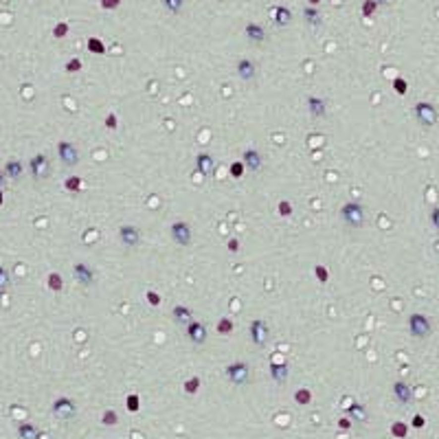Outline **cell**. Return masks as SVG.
<instances>
[{
  "instance_id": "6da1fadb",
  "label": "cell",
  "mask_w": 439,
  "mask_h": 439,
  "mask_svg": "<svg viewBox=\"0 0 439 439\" xmlns=\"http://www.w3.org/2000/svg\"><path fill=\"white\" fill-rule=\"evenodd\" d=\"M340 218H343V222L347 224V226L360 228L362 224H365V207L356 200L345 202L343 207H340Z\"/></svg>"
},
{
  "instance_id": "7a4b0ae2",
  "label": "cell",
  "mask_w": 439,
  "mask_h": 439,
  "mask_svg": "<svg viewBox=\"0 0 439 439\" xmlns=\"http://www.w3.org/2000/svg\"><path fill=\"white\" fill-rule=\"evenodd\" d=\"M408 331H411L415 338H428L431 331H433L431 319H428L426 314H420V312L411 314L408 316Z\"/></svg>"
},
{
  "instance_id": "3957f363",
  "label": "cell",
  "mask_w": 439,
  "mask_h": 439,
  "mask_svg": "<svg viewBox=\"0 0 439 439\" xmlns=\"http://www.w3.org/2000/svg\"><path fill=\"white\" fill-rule=\"evenodd\" d=\"M224 374H226L228 382H233V384H246V382L251 380V367H248V362L237 360V362L226 365Z\"/></svg>"
},
{
  "instance_id": "277c9868",
  "label": "cell",
  "mask_w": 439,
  "mask_h": 439,
  "mask_svg": "<svg viewBox=\"0 0 439 439\" xmlns=\"http://www.w3.org/2000/svg\"><path fill=\"white\" fill-rule=\"evenodd\" d=\"M413 112H415V119L420 121V123L424 127H433L437 123V108L433 104H428V101H417L415 108H413Z\"/></svg>"
},
{
  "instance_id": "5b68a950",
  "label": "cell",
  "mask_w": 439,
  "mask_h": 439,
  "mask_svg": "<svg viewBox=\"0 0 439 439\" xmlns=\"http://www.w3.org/2000/svg\"><path fill=\"white\" fill-rule=\"evenodd\" d=\"M169 233H171V239H173V242L180 244V246H189V244H191V239H193L191 226H189L187 222H182V220H176V222L171 224Z\"/></svg>"
},
{
  "instance_id": "8992f818",
  "label": "cell",
  "mask_w": 439,
  "mask_h": 439,
  "mask_svg": "<svg viewBox=\"0 0 439 439\" xmlns=\"http://www.w3.org/2000/svg\"><path fill=\"white\" fill-rule=\"evenodd\" d=\"M53 415L59 417V420H73L77 415V406L70 397H57L53 402Z\"/></svg>"
},
{
  "instance_id": "52a82bcc",
  "label": "cell",
  "mask_w": 439,
  "mask_h": 439,
  "mask_svg": "<svg viewBox=\"0 0 439 439\" xmlns=\"http://www.w3.org/2000/svg\"><path fill=\"white\" fill-rule=\"evenodd\" d=\"M57 156H59V161H62L64 165H68V167L79 165V150L73 145V143H68V141H59L57 143Z\"/></svg>"
},
{
  "instance_id": "ba28073f",
  "label": "cell",
  "mask_w": 439,
  "mask_h": 439,
  "mask_svg": "<svg viewBox=\"0 0 439 439\" xmlns=\"http://www.w3.org/2000/svg\"><path fill=\"white\" fill-rule=\"evenodd\" d=\"M248 334H251V340L257 347H264L268 343V336H270V328L266 325V321L257 319L251 323V329H248Z\"/></svg>"
},
{
  "instance_id": "9c48e42d",
  "label": "cell",
  "mask_w": 439,
  "mask_h": 439,
  "mask_svg": "<svg viewBox=\"0 0 439 439\" xmlns=\"http://www.w3.org/2000/svg\"><path fill=\"white\" fill-rule=\"evenodd\" d=\"M119 239L123 246L136 248L141 244V231L136 226H132V224H123V226L119 228Z\"/></svg>"
},
{
  "instance_id": "30bf717a",
  "label": "cell",
  "mask_w": 439,
  "mask_h": 439,
  "mask_svg": "<svg viewBox=\"0 0 439 439\" xmlns=\"http://www.w3.org/2000/svg\"><path fill=\"white\" fill-rule=\"evenodd\" d=\"M29 167H31V173H33L35 180H44L51 171V163L44 154H35L31 158V163H29Z\"/></svg>"
},
{
  "instance_id": "8fae6325",
  "label": "cell",
  "mask_w": 439,
  "mask_h": 439,
  "mask_svg": "<svg viewBox=\"0 0 439 439\" xmlns=\"http://www.w3.org/2000/svg\"><path fill=\"white\" fill-rule=\"evenodd\" d=\"M73 274H75V281L77 283H81V285H93V281H95V270L88 266V264H75L73 266Z\"/></svg>"
},
{
  "instance_id": "7c38bea8",
  "label": "cell",
  "mask_w": 439,
  "mask_h": 439,
  "mask_svg": "<svg viewBox=\"0 0 439 439\" xmlns=\"http://www.w3.org/2000/svg\"><path fill=\"white\" fill-rule=\"evenodd\" d=\"M187 336H189V340L196 343V345L207 343V328H204V323H200V321H191V323L187 325Z\"/></svg>"
},
{
  "instance_id": "4fadbf2b",
  "label": "cell",
  "mask_w": 439,
  "mask_h": 439,
  "mask_svg": "<svg viewBox=\"0 0 439 439\" xmlns=\"http://www.w3.org/2000/svg\"><path fill=\"white\" fill-rule=\"evenodd\" d=\"M391 391H393V395H395V400L400 402V404H411L413 402V389L406 384V382H402V380L393 382Z\"/></svg>"
},
{
  "instance_id": "5bb4252c",
  "label": "cell",
  "mask_w": 439,
  "mask_h": 439,
  "mask_svg": "<svg viewBox=\"0 0 439 439\" xmlns=\"http://www.w3.org/2000/svg\"><path fill=\"white\" fill-rule=\"evenodd\" d=\"M235 70H237L239 79H244V81H251L255 75H257V66H255V62H251L248 57H239L237 64H235Z\"/></svg>"
},
{
  "instance_id": "9a60e30c",
  "label": "cell",
  "mask_w": 439,
  "mask_h": 439,
  "mask_svg": "<svg viewBox=\"0 0 439 439\" xmlns=\"http://www.w3.org/2000/svg\"><path fill=\"white\" fill-rule=\"evenodd\" d=\"M305 104H308V110L314 119H321V116L328 114V104H325V99H321V97L310 95L308 99H305Z\"/></svg>"
},
{
  "instance_id": "2e32d148",
  "label": "cell",
  "mask_w": 439,
  "mask_h": 439,
  "mask_svg": "<svg viewBox=\"0 0 439 439\" xmlns=\"http://www.w3.org/2000/svg\"><path fill=\"white\" fill-rule=\"evenodd\" d=\"M244 33H246V38L251 40V42H255V44L266 42V29H264L259 22H248L246 29H244Z\"/></svg>"
},
{
  "instance_id": "e0dca14e",
  "label": "cell",
  "mask_w": 439,
  "mask_h": 439,
  "mask_svg": "<svg viewBox=\"0 0 439 439\" xmlns=\"http://www.w3.org/2000/svg\"><path fill=\"white\" fill-rule=\"evenodd\" d=\"M273 22L277 27H288L292 22V11L285 4H277V7H273Z\"/></svg>"
},
{
  "instance_id": "ac0fdd59",
  "label": "cell",
  "mask_w": 439,
  "mask_h": 439,
  "mask_svg": "<svg viewBox=\"0 0 439 439\" xmlns=\"http://www.w3.org/2000/svg\"><path fill=\"white\" fill-rule=\"evenodd\" d=\"M242 163H244V165H246L251 171H259V169H262V163H264V161H262V154H259L255 147H251V150L244 152Z\"/></svg>"
},
{
  "instance_id": "d6986e66",
  "label": "cell",
  "mask_w": 439,
  "mask_h": 439,
  "mask_svg": "<svg viewBox=\"0 0 439 439\" xmlns=\"http://www.w3.org/2000/svg\"><path fill=\"white\" fill-rule=\"evenodd\" d=\"M171 316H173V321H176V323H180V325H189V323H191V321H193V312H191V308H187V305H182V303L173 305Z\"/></svg>"
},
{
  "instance_id": "ffe728a7",
  "label": "cell",
  "mask_w": 439,
  "mask_h": 439,
  "mask_svg": "<svg viewBox=\"0 0 439 439\" xmlns=\"http://www.w3.org/2000/svg\"><path fill=\"white\" fill-rule=\"evenodd\" d=\"M196 163H198V169H200V173H204V176H209V173L216 169V161H213V156L207 154V152L198 154V156H196Z\"/></svg>"
},
{
  "instance_id": "44dd1931",
  "label": "cell",
  "mask_w": 439,
  "mask_h": 439,
  "mask_svg": "<svg viewBox=\"0 0 439 439\" xmlns=\"http://www.w3.org/2000/svg\"><path fill=\"white\" fill-rule=\"evenodd\" d=\"M270 378L274 382L288 380V362H270Z\"/></svg>"
},
{
  "instance_id": "7402d4cb",
  "label": "cell",
  "mask_w": 439,
  "mask_h": 439,
  "mask_svg": "<svg viewBox=\"0 0 439 439\" xmlns=\"http://www.w3.org/2000/svg\"><path fill=\"white\" fill-rule=\"evenodd\" d=\"M303 18H305V22H308L310 27H321V24H323V16H321V11L316 7H305L303 9Z\"/></svg>"
},
{
  "instance_id": "603a6c76",
  "label": "cell",
  "mask_w": 439,
  "mask_h": 439,
  "mask_svg": "<svg viewBox=\"0 0 439 439\" xmlns=\"http://www.w3.org/2000/svg\"><path fill=\"white\" fill-rule=\"evenodd\" d=\"M18 437L20 439H40V431H38V426L24 422L18 426Z\"/></svg>"
},
{
  "instance_id": "cb8c5ba5",
  "label": "cell",
  "mask_w": 439,
  "mask_h": 439,
  "mask_svg": "<svg viewBox=\"0 0 439 439\" xmlns=\"http://www.w3.org/2000/svg\"><path fill=\"white\" fill-rule=\"evenodd\" d=\"M24 167L20 161H9L7 165H4V173H7V178H11V180H18L20 176H22Z\"/></svg>"
},
{
  "instance_id": "d4e9b609",
  "label": "cell",
  "mask_w": 439,
  "mask_h": 439,
  "mask_svg": "<svg viewBox=\"0 0 439 439\" xmlns=\"http://www.w3.org/2000/svg\"><path fill=\"white\" fill-rule=\"evenodd\" d=\"M347 415L356 422H367V408L356 402V404H351L349 408H347Z\"/></svg>"
},
{
  "instance_id": "484cf974",
  "label": "cell",
  "mask_w": 439,
  "mask_h": 439,
  "mask_svg": "<svg viewBox=\"0 0 439 439\" xmlns=\"http://www.w3.org/2000/svg\"><path fill=\"white\" fill-rule=\"evenodd\" d=\"M47 285H49V290H53V292H62V290H64L62 274H59V273H51L49 279H47Z\"/></svg>"
},
{
  "instance_id": "4316f807",
  "label": "cell",
  "mask_w": 439,
  "mask_h": 439,
  "mask_svg": "<svg viewBox=\"0 0 439 439\" xmlns=\"http://www.w3.org/2000/svg\"><path fill=\"white\" fill-rule=\"evenodd\" d=\"M86 47H88V51L95 53V55H106V44H104V40H99V38H88Z\"/></svg>"
},
{
  "instance_id": "83f0119b",
  "label": "cell",
  "mask_w": 439,
  "mask_h": 439,
  "mask_svg": "<svg viewBox=\"0 0 439 439\" xmlns=\"http://www.w3.org/2000/svg\"><path fill=\"white\" fill-rule=\"evenodd\" d=\"M233 328H235V325H233V321L224 316V319H220V321H218L216 331H218V334H222V336H228V334H233Z\"/></svg>"
},
{
  "instance_id": "f1b7e54d",
  "label": "cell",
  "mask_w": 439,
  "mask_h": 439,
  "mask_svg": "<svg viewBox=\"0 0 439 439\" xmlns=\"http://www.w3.org/2000/svg\"><path fill=\"white\" fill-rule=\"evenodd\" d=\"M378 7H380V4H378L376 0H365L362 7H360V11H362V16H365V18H374V13L378 11Z\"/></svg>"
},
{
  "instance_id": "f546056e",
  "label": "cell",
  "mask_w": 439,
  "mask_h": 439,
  "mask_svg": "<svg viewBox=\"0 0 439 439\" xmlns=\"http://www.w3.org/2000/svg\"><path fill=\"white\" fill-rule=\"evenodd\" d=\"M200 378L198 376H191L185 380V393H189V395H193V393H198V389H200Z\"/></svg>"
},
{
  "instance_id": "4dcf8cb0",
  "label": "cell",
  "mask_w": 439,
  "mask_h": 439,
  "mask_svg": "<svg viewBox=\"0 0 439 439\" xmlns=\"http://www.w3.org/2000/svg\"><path fill=\"white\" fill-rule=\"evenodd\" d=\"M163 4L169 13H180L182 7H185V0H163Z\"/></svg>"
},
{
  "instance_id": "1f68e13d",
  "label": "cell",
  "mask_w": 439,
  "mask_h": 439,
  "mask_svg": "<svg viewBox=\"0 0 439 439\" xmlns=\"http://www.w3.org/2000/svg\"><path fill=\"white\" fill-rule=\"evenodd\" d=\"M391 433H393V437H400V439H404L406 435H408V426L404 422H395L391 426Z\"/></svg>"
},
{
  "instance_id": "d6a6232c",
  "label": "cell",
  "mask_w": 439,
  "mask_h": 439,
  "mask_svg": "<svg viewBox=\"0 0 439 439\" xmlns=\"http://www.w3.org/2000/svg\"><path fill=\"white\" fill-rule=\"evenodd\" d=\"M68 31H70V24L68 22H57L53 27V35L57 40H62V38H66V35H68Z\"/></svg>"
},
{
  "instance_id": "836d02e7",
  "label": "cell",
  "mask_w": 439,
  "mask_h": 439,
  "mask_svg": "<svg viewBox=\"0 0 439 439\" xmlns=\"http://www.w3.org/2000/svg\"><path fill=\"white\" fill-rule=\"evenodd\" d=\"M294 400H297L299 404H310V402H312V391H310V389H299L297 393H294Z\"/></svg>"
},
{
  "instance_id": "e575fe53",
  "label": "cell",
  "mask_w": 439,
  "mask_h": 439,
  "mask_svg": "<svg viewBox=\"0 0 439 439\" xmlns=\"http://www.w3.org/2000/svg\"><path fill=\"white\" fill-rule=\"evenodd\" d=\"M125 406H127V411H130V413H136V411H139V406H141V397L136 395V393H132V395H127Z\"/></svg>"
},
{
  "instance_id": "d590c367",
  "label": "cell",
  "mask_w": 439,
  "mask_h": 439,
  "mask_svg": "<svg viewBox=\"0 0 439 439\" xmlns=\"http://www.w3.org/2000/svg\"><path fill=\"white\" fill-rule=\"evenodd\" d=\"M314 274H316V279H319L321 283H328L329 281V270H328V266H314Z\"/></svg>"
},
{
  "instance_id": "8d00e7d4",
  "label": "cell",
  "mask_w": 439,
  "mask_h": 439,
  "mask_svg": "<svg viewBox=\"0 0 439 439\" xmlns=\"http://www.w3.org/2000/svg\"><path fill=\"white\" fill-rule=\"evenodd\" d=\"M145 301L152 305V308H158L163 299H161V294H158L156 290H145Z\"/></svg>"
},
{
  "instance_id": "74e56055",
  "label": "cell",
  "mask_w": 439,
  "mask_h": 439,
  "mask_svg": "<svg viewBox=\"0 0 439 439\" xmlns=\"http://www.w3.org/2000/svg\"><path fill=\"white\" fill-rule=\"evenodd\" d=\"M393 90H395L397 95H406L408 93V84L404 77H395L393 79Z\"/></svg>"
},
{
  "instance_id": "f35d334b",
  "label": "cell",
  "mask_w": 439,
  "mask_h": 439,
  "mask_svg": "<svg viewBox=\"0 0 439 439\" xmlns=\"http://www.w3.org/2000/svg\"><path fill=\"white\" fill-rule=\"evenodd\" d=\"M64 187L68 189V191H79L81 189V178L79 176H68L64 182Z\"/></svg>"
},
{
  "instance_id": "ab89813d",
  "label": "cell",
  "mask_w": 439,
  "mask_h": 439,
  "mask_svg": "<svg viewBox=\"0 0 439 439\" xmlns=\"http://www.w3.org/2000/svg\"><path fill=\"white\" fill-rule=\"evenodd\" d=\"M66 73H79L81 68H84V64H81V59L79 57H73V59H68V62H66Z\"/></svg>"
},
{
  "instance_id": "60d3db41",
  "label": "cell",
  "mask_w": 439,
  "mask_h": 439,
  "mask_svg": "<svg viewBox=\"0 0 439 439\" xmlns=\"http://www.w3.org/2000/svg\"><path fill=\"white\" fill-rule=\"evenodd\" d=\"M9 283H11V277H9V270L4 266H0V292H4V290L9 288Z\"/></svg>"
},
{
  "instance_id": "b9f144b4",
  "label": "cell",
  "mask_w": 439,
  "mask_h": 439,
  "mask_svg": "<svg viewBox=\"0 0 439 439\" xmlns=\"http://www.w3.org/2000/svg\"><path fill=\"white\" fill-rule=\"evenodd\" d=\"M228 171H231V176H233V178H242V176H244V171H246V165H244L242 161H237V163H233L231 169H228Z\"/></svg>"
},
{
  "instance_id": "7bdbcfd3",
  "label": "cell",
  "mask_w": 439,
  "mask_h": 439,
  "mask_svg": "<svg viewBox=\"0 0 439 439\" xmlns=\"http://www.w3.org/2000/svg\"><path fill=\"white\" fill-rule=\"evenodd\" d=\"M101 422H104L106 426H114V424L119 422V415H116V413L110 408V411H106V413H104V417H101Z\"/></svg>"
},
{
  "instance_id": "ee69618b",
  "label": "cell",
  "mask_w": 439,
  "mask_h": 439,
  "mask_svg": "<svg viewBox=\"0 0 439 439\" xmlns=\"http://www.w3.org/2000/svg\"><path fill=\"white\" fill-rule=\"evenodd\" d=\"M277 209H279V216H281V218H290V216H292V204H290L288 200H281Z\"/></svg>"
},
{
  "instance_id": "f6af8a7d",
  "label": "cell",
  "mask_w": 439,
  "mask_h": 439,
  "mask_svg": "<svg viewBox=\"0 0 439 439\" xmlns=\"http://www.w3.org/2000/svg\"><path fill=\"white\" fill-rule=\"evenodd\" d=\"M101 2V9H106V11H114V9L121 7V0H99Z\"/></svg>"
},
{
  "instance_id": "bcb514c9",
  "label": "cell",
  "mask_w": 439,
  "mask_h": 439,
  "mask_svg": "<svg viewBox=\"0 0 439 439\" xmlns=\"http://www.w3.org/2000/svg\"><path fill=\"white\" fill-rule=\"evenodd\" d=\"M106 127H110V130H116V127H119V119H116V114H110L106 116Z\"/></svg>"
},
{
  "instance_id": "7dc6e473",
  "label": "cell",
  "mask_w": 439,
  "mask_h": 439,
  "mask_svg": "<svg viewBox=\"0 0 439 439\" xmlns=\"http://www.w3.org/2000/svg\"><path fill=\"white\" fill-rule=\"evenodd\" d=\"M411 426L413 428H424V426H426V420H424L422 415H415V417H413V422H411Z\"/></svg>"
},
{
  "instance_id": "c3c4849f",
  "label": "cell",
  "mask_w": 439,
  "mask_h": 439,
  "mask_svg": "<svg viewBox=\"0 0 439 439\" xmlns=\"http://www.w3.org/2000/svg\"><path fill=\"white\" fill-rule=\"evenodd\" d=\"M431 222H433V226H435V228H439V207H435L431 211Z\"/></svg>"
},
{
  "instance_id": "681fc988",
  "label": "cell",
  "mask_w": 439,
  "mask_h": 439,
  "mask_svg": "<svg viewBox=\"0 0 439 439\" xmlns=\"http://www.w3.org/2000/svg\"><path fill=\"white\" fill-rule=\"evenodd\" d=\"M226 246H228V251H231V253H237V251H239V239H235V237L228 239Z\"/></svg>"
},
{
  "instance_id": "f907efd6",
  "label": "cell",
  "mask_w": 439,
  "mask_h": 439,
  "mask_svg": "<svg viewBox=\"0 0 439 439\" xmlns=\"http://www.w3.org/2000/svg\"><path fill=\"white\" fill-rule=\"evenodd\" d=\"M338 426H340V428H343V431H347V428H351V422H349V420H347V417H343V420H340V422H338Z\"/></svg>"
},
{
  "instance_id": "816d5d0a",
  "label": "cell",
  "mask_w": 439,
  "mask_h": 439,
  "mask_svg": "<svg viewBox=\"0 0 439 439\" xmlns=\"http://www.w3.org/2000/svg\"><path fill=\"white\" fill-rule=\"evenodd\" d=\"M4 178H7V173L0 171V189H2V185H4Z\"/></svg>"
},
{
  "instance_id": "f5cc1de1",
  "label": "cell",
  "mask_w": 439,
  "mask_h": 439,
  "mask_svg": "<svg viewBox=\"0 0 439 439\" xmlns=\"http://www.w3.org/2000/svg\"><path fill=\"white\" fill-rule=\"evenodd\" d=\"M316 4H321V0H308V7H316Z\"/></svg>"
},
{
  "instance_id": "db71d44e",
  "label": "cell",
  "mask_w": 439,
  "mask_h": 439,
  "mask_svg": "<svg viewBox=\"0 0 439 439\" xmlns=\"http://www.w3.org/2000/svg\"><path fill=\"white\" fill-rule=\"evenodd\" d=\"M2 202H4V193H2V189H0V207H2Z\"/></svg>"
},
{
  "instance_id": "11a10c76",
  "label": "cell",
  "mask_w": 439,
  "mask_h": 439,
  "mask_svg": "<svg viewBox=\"0 0 439 439\" xmlns=\"http://www.w3.org/2000/svg\"><path fill=\"white\" fill-rule=\"evenodd\" d=\"M376 2H378V4H386V2H389V0H376Z\"/></svg>"
}]
</instances>
